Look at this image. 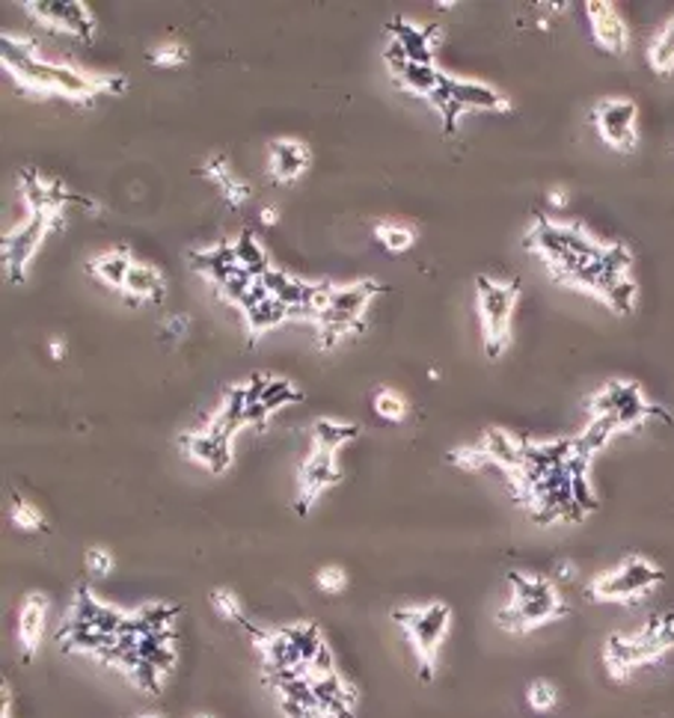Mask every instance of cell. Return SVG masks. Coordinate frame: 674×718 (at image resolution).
<instances>
[{
	"label": "cell",
	"mask_w": 674,
	"mask_h": 718,
	"mask_svg": "<svg viewBox=\"0 0 674 718\" xmlns=\"http://www.w3.org/2000/svg\"><path fill=\"white\" fill-rule=\"evenodd\" d=\"M0 57L3 65L16 74V81L24 83L28 90L42 92V95H63V99L90 101L104 92H122L125 81L122 78H108V74H87L81 69L66 63H48L37 57V48L30 39L3 37L0 39Z\"/></svg>",
	"instance_id": "6da1fadb"
},
{
	"label": "cell",
	"mask_w": 674,
	"mask_h": 718,
	"mask_svg": "<svg viewBox=\"0 0 674 718\" xmlns=\"http://www.w3.org/2000/svg\"><path fill=\"white\" fill-rule=\"evenodd\" d=\"M567 615L571 603L559 588V579L529 570L509 573V600L496 611V627L511 636H529L535 629L559 624Z\"/></svg>",
	"instance_id": "7a4b0ae2"
},
{
	"label": "cell",
	"mask_w": 674,
	"mask_h": 718,
	"mask_svg": "<svg viewBox=\"0 0 674 718\" xmlns=\"http://www.w3.org/2000/svg\"><path fill=\"white\" fill-rule=\"evenodd\" d=\"M674 656V611H656L636 629H621L603 641L601 663L612 682H630L638 671Z\"/></svg>",
	"instance_id": "3957f363"
},
{
	"label": "cell",
	"mask_w": 674,
	"mask_h": 718,
	"mask_svg": "<svg viewBox=\"0 0 674 718\" xmlns=\"http://www.w3.org/2000/svg\"><path fill=\"white\" fill-rule=\"evenodd\" d=\"M663 585V567L647 555L633 553L606 570L594 573L585 585V594L592 603H606V606H638L647 597H654Z\"/></svg>",
	"instance_id": "277c9868"
},
{
	"label": "cell",
	"mask_w": 674,
	"mask_h": 718,
	"mask_svg": "<svg viewBox=\"0 0 674 718\" xmlns=\"http://www.w3.org/2000/svg\"><path fill=\"white\" fill-rule=\"evenodd\" d=\"M452 618H455V611H452V606L446 600L401 606V609L392 611V620L408 636V645L413 650L420 677L425 682L434 680V674H437L440 650H443L449 633H452Z\"/></svg>",
	"instance_id": "5b68a950"
},
{
	"label": "cell",
	"mask_w": 674,
	"mask_h": 718,
	"mask_svg": "<svg viewBox=\"0 0 674 718\" xmlns=\"http://www.w3.org/2000/svg\"><path fill=\"white\" fill-rule=\"evenodd\" d=\"M517 303V280H496V276H479L475 280V310H479V324H482L484 354L491 360H500L509 351Z\"/></svg>",
	"instance_id": "8992f818"
},
{
	"label": "cell",
	"mask_w": 674,
	"mask_h": 718,
	"mask_svg": "<svg viewBox=\"0 0 674 718\" xmlns=\"http://www.w3.org/2000/svg\"><path fill=\"white\" fill-rule=\"evenodd\" d=\"M589 416L606 418L621 437V434L638 431L651 418L663 416V409L647 398L645 390L636 381L615 377V381L603 383L601 390L589 398Z\"/></svg>",
	"instance_id": "52a82bcc"
},
{
	"label": "cell",
	"mask_w": 674,
	"mask_h": 718,
	"mask_svg": "<svg viewBox=\"0 0 674 718\" xmlns=\"http://www.w3.org/2000/svg\"><path fill=\"white\" fill-rule=\"evenodd\" d=\"M378 292H381V285L374 280H360L333 289L330 306L321 312L319 318L321 347H333L351 333H360L363 330V312L369 310V303L374 301Z\"/></svg>",
	"instance_id": "ba28073f"
},
{
	"label": "cell",
	"mask_w": 674,
	"mask_h": 718,
	"mask_svg": "<svg viewBox=\"0 0 674 718\" xmlns=\"http://www.w3.org/2000/svg\"><path fill=\"white\" fill-rule=\"evenodd\" d=\"M594 119V131L601 136L603 143L612 149V152H636L638 149V104L633 99H624V95H615V99H603L597 101V108L592 110Z\"/></svg>",
	"instance_id": "9c48e42d"
},
{
	"label": "cell",
	"mask_w": 674,
	"mask_h": 718,
	"mask_svg": "<svg viewBox=\"0 0 674 718\" xmlns=\"http://www.w3.org/2000/svg\"><path fill=\"white\" fill-rule=\"evenodd\" d=\"M57 218L60 214H28V220L19 229H12L10 235L3 237V267H7V276L12 282H24L30 259L37 255L48 232L54 229Z\"/></svg>",
	"instance_id": "30bf717a"
},
{
	"label": "cell",
	"mask_w": 674,
	"mask_h": 718,
	"mask_svg": "<svg viewBox=\"0 0 674 718\" xmlns=\"http://www.w3.org/2000/svg\"><path fill=\"white\" fill-rule=\"evenodd\" d=\"M339 482H342V466L336 455L312 448L310 455L303 457L301 473H298V505H294L298 514H306L321 499V493L336 487Z\"/></svg>",
	"instance_id": "8fae6325"
},
{
	"label": "cell",
	"mask_w": 674,
	"mask_h": 718,
	"mask_svg": "<svg viewBox=\"0 0 674 718\" xmlns=\"http://www.w3.org/2000/svg\"><path fill=\"white\" fill-rule=\"evenodd\" d=\"M585 19L592 28L594 45L612 57H624L630 51V28L621 10L610 0H589Z\"/></svg>",
	"instance_id": "7c38bea8"
},
{
	"label": "cell",
	"mask_w": 674,
	"mask_h": 718,
	"mask_svg": "<svg viewBox=\"0 0 674 718\" xmlns=\"http://www.w3.org/2000/svg\"><path fill=\"white\" fill-rule=\"evenodd\" d=\"M39 21H46L51 28H60L66 33H72L78 39H87L90 42L95 37V19L87 3H78V0H37V3H24Z\"/></svg>",
	"instance_id": "4fadbf2b"
},
{
	"label": "cell",
	"mask_w": 674,
	"mask_h": 718,
	"mask_svg": "<svg viewBox=\"0 0 674 718\" xmlns=\"http://www.w3.org/2000/svg\"><path fill=\"white\" fill-rule=\"evenodd\" d=\"M526 437H520L514 431H505V427H487L479 439V448H482L484 461L487 466H496L505 478L514 475L523 464V455H526Z\"/></svg>",
	"instance_id": "5bb4252c"
},
{
	"label": "cell",
	"mask_w": 674,
	"mask_h": 718,
	"mask_svg": "<svg viewBox=\"0 0 674 718\" xmlns=\"http://www.w3.org/2000/svg\"><path fill=\"white\" fill-rule=\"evenodd\" d=\"M48 597L39 591L24 594L19 609V645L24 650V659H33L39 654V647L46 641L48 629Z\"/></svg>",
	"instance_id": "9a60e30c"
},
{
	"label": "cell",
	"mask_w": 674,
	"mask_h": 718,
	"mask_svg": "<svg viewBox=\"0 0 674 718\" xmlns=\"http://www.w3.org/2000/svg\"><path fill=\"white\" fill-rule=\"evenodd\" d=\"M452 99L464 108V113L470 110H482V113H509L511 101L505 92H500L491 83L482 81H466V78H452Z\"/></svg>",
	"instance_id": "2e32d148"
},
{
	"label": "cell",
	"mask_w": 674,
	"mask_h": 718,
	"mask_svg": "<svg viewBox=\"0 0 674 718\" xmlns=\"http://www.w3.org/2000/svg\"><path fill=\"white\" fill-rule=\"evenodd\" d=\"M182 446L184 452H188V457H193L197 464L205 466V469L214 475L227 473L229 464H232V443L211 437L205 427H202V431H193V434H184Z\"/></svg>",
	"instance_id": "e0dca14e"
},
{
	"label": "cell",
	"mask_w": 674,
	"mask_h": 718,
	"mask_svg": "<svg viewBox=\"0 0 674 718\" xmlns=\"http://www.w3.org/2000/svg\"><path fill=\"white\" fill-rule=\"evenodd\" d=\"M310 161V149H306V143H301V140L283 136V140H274V143H271V175H274L276 182H298V179L306 173Z\"/></svg>",
	"instance_id": "ac0fdd59"
},
{
	"label": "cell",
	"mask_w": 674,
	"mask_h": 718,
	"mask_svg": "<svg viewBox=\"0 0 674 718\" xmlns=\"http://www.w3.org/2000/svg\"><path fill=\"white\" fill-rule=\"evenodd\" d=\"M390 37L399 39L408 57H411V63H422V65H434V45H437L440 30L437 28H420V24H411V21L395 19L390 21Z\"/></svg>",
	"instance_id": "d6986e66"
},
{
	"label": "cell",
	"mask_w": 674,
	"mask_h": 718,
	"mask_svg": "<svg viewBox=\"0 0 674 718\" xmlns=\"http://www.w3.org/2000/svg\"><path fill=\"white\" fill-rule=\"evenodd\" d=\"M122 292H125L128 303H161L167 294L164 273L152 267V264L134 262Z\"/></svg>",
	"instance_id": "ffe728a7"
},
{
	"label": "cell",
	"mask_w": 674,
	"mask_h": 718,
	"mask_svg": "<svg viewBox=\"0 0 674 718\" xmlns=\"http://www.w3.org/2000/svg\"><path fill=\"white\" fill-rule=\"evenodd\" d=\"M191 264H193V271L205 273L214 285H220V282L229 280V276L238 271L235 246L218 244V246H205V250H193Z\"/></svg>",
	"instance_id": "44dd1931"
},
{
	"label": "cell",
	"mask_w": 674,
	"mask_h": 718,
	"mask_svg": "<svg viewBox=\"0 0 674 718\" xmlns=\"http://www.w3.org/2000/svg\"><path fill=\"white\" fill-rule=\"evenodd\" d=\"M356 437H360V425H354V422L319 418V422L312 425V448H321V452L339 455V448H345L348 443H354Z\"/></svg>",
	"instance_id": "7402d4cb"
},
{
	"label": "cell",
	"mask_w": 674,
	"mask_h": 718,
	"mask_svg": "<svg viewBox=\"0 0 674 718\" xmlns=\"http://www.w3.org/2000/svg\"><path fill=\"white\" fill-rule=\"evenodd\" d=\"M134 267V259L125 253V250H110V253H101L99 259L90 262V273L95 280H101L108 289H117L122 292L125 289L128 273Z\"/></svg>",
	"instance_id": "603a6c76"
},
{
	"label": "cell",
	"mask_w": 674,
	"mask_h": 718,
	"mask_svg": "<svg viewBox=\"0 0 674 718\" xmlns=\"http://www.w3.org/2000/svg\"><path fill=\"white\" fill-rule=\"evenodd\" d=\"M647 65H651V72L660 74V78H668L674 72V16L672 19H665L660 24L651 42H647Z\"/></svg>",
	"instance_id": "cb8c5ba5"
},
{
	"label": "cell",
	"mask_w": 674,
	"mask_h": 718,
	"mask_svg": "<svg viewBox=\"0 0 674 718\" xmlns=\"http://www.w3.org/2000/svg\"><path fill=\"white\" fill-rule=\"evenodd\" d=\"M235 259H238V267H244L247 273H253L255 280L259 276H264V273L271 271V262H268V253H264V246L259 244V237L250 232V229H244L241 235L235 237Z\"/></svg>",
	"instance_id": "d4e9b609"
},
{
	"label": "cell",
	"mask_w": 674,
	"mask_h": 718,
	"mask_svg": "<svg viewBox=\"0 0 674 718\" xmlns=\"http://www.w3.org/2000/svg\"><path fill=\"white\" fill-rule=\"evenodd\" d=\"M285 318H292L289 306L283 301H276V297H268L262 306L247 312V330H250V336H262L268 330L280 327Z\"/></svg>",
	"instance_id": "484cf974"
},
{
	"label": "cell",
	"mask_w": 674,
	"mask_h": 718,
	"mask_svg": "<svg viewBox=\"0 0 674 718\" xmlns=\"http://www.w3.org/2000/svg\"><path fill=\"white\" fill-rule=\"evenodd\" d=\"M443 74L437 65H422V63H411L404 72L399 74V83L413 95H422V99H429L431 92L437 90L440 81H443Z\"/></svg>",
	"instance_id": "4316f807"
},
{
	"label": "cell",
	"mask_w": 674,
	"mask_h": 718,
	"mask_svg": "<svg viewBox=\"0 0 674 718\" xmlns=\"http://www.w3.org/2000/svg\"><path fill=\"white\" fill-rule=\"evenodd\" d=\"M559 704H562V691L553 680H544V677H537L526 686V707L535 712V716H550V712H556Z\"/></svg>",
	"instance_id": "83f0119b"
},
{
	"label": "cell",
	"mask_w": 674,
	"mask_h": 718,
	"mask_svg": "<svg viewBox=\"0 0 674 718\" xmlns=\"http://www.w3.org/2000/svg\"><path fill=\"white\" fill-rule=\"evenodd\" d=\"M372 407L374 413H378V418L390 422V425H401V422L408 418V413H411L408 398H404L399 390H378L374 392Z\"/></svg>",
	"instance_id": "f1b7e54d"
},
{
	"label": "cell",
	"mask_w": 674,
	"mask_h": 718,
	"mask_svg": "<svg viewBox=\"0 0 674 718\" xmlns=\"http://www.w3.org/2000/svg\"><path fill=\"white\" fill-rule=\"evenodd\" d=\"M209 603L220 620H227V624H241V627L250 624L244 615V603L238 600V594L232 591V588H214V591L209 594Z\"/></svg>",
	"instance_id": "f546056e"
},
{
	"label": "cell",
	"mask_w": 674,
	"mask_h": 718,
	"mask_svg": "<svg viewBox=\"0 0 674 718\" xmlns=\"http://www.w3.org/2000/svg\"><path fill=\"white\" fill-rule=\"evenodd\" d=\"M303 398V392L294 386L292 381H285V377H271V383L264 386L262 404L268 407V413H276L285 404H298Z\"/></svg>",
	"instance_id": "4dcf8cb0"
},
{
	"label": "cell",
	"mask_w": 674,
	"mask_h": 718,
	"mask_svg": "<svg viewBox=\"0 0 674 718\" xmlns=\"http://www.w3.org/2000/svg\"><path fill=\"white\" fill-rule=\"evenodd\" d=\"M374 235L381 241L390 253H408L413 244H416V235H413L411 226H401V223H378Z\"/></svg>",
	"instance_id": "1f68e13d"
},
{
	"label": "cell",
	"mask_w": 674,
	"mask_h": 718,
	"mask_svg": "<svg viewBox=\"0 0 674 718\" xmlns=\"http://www.w3.org/2000/svg\"><path fill=\"white\" fill-rule=\"evenodd\" d=\"M253 282H255L253 273H247L244 267H238V271L232 273L229 280L220 282V285H218V297H220V301L232 303V306H241V301H244V297H247V292L253 289Z\"/></svg>",
	"instance_id": "d6a6232c"
},
{
	"label": "cell",
	"mask_w": 674,
	"mask_h": 718,
	"mask_svg": "<svg viewBox=\"0 0 674 718\" xmlns=\"http://www.w3.org/2000/svg\"><path fill=\"white\" fill-rule=\"evenodd\" d=\"M10 519H12V526H19L21 532H39V528L46 526V517H42V510H39L37 505H33V502L21 499V496H12Z\"/></svg>",
	"instance_id": "836d02e7"
},
{
	"label": "cell",
	"mask_w": 674,
	"mask_h": 718,
	"mask_svg": "<svg viewBox=\"0 0 674 718\" xmlns=\"http://www.w3.org/2000/svg\"><path fill=\"white\" fill-rule=\"evenodd\" d=\"M315 585H319L321 594L336 597V594H342L348 588V573L342 567H336V564H328V567H321L315 573Z\"/></svg>",
	"instance_id": "e575fe53"
},
{
	"label": "cell",
	"mask_w": 674,
	"mask_h": 718,
	"mask_svg": "<svg viewBox=\"0 0 674 718\" xmlns=\"http://www.w3.org/2000/svg\"><path fill=\"white\" fill-rule=\"evenodd\" d=\"M149 60L161 69H175V65H182L188 60V48L179 45V42H164V45H158Z\"/></svg>",
	"instance_id": "d590c367"
},
{
	"label": "cell",
	"mask_w": 674,
	"mask_h": 718,
	"mask_svg": "<svg viewBox=\"0 0 674 718\" xmlns=\"http://www.w3.org/2000/svg\"><path fill=\"white\" fill-rule=\"evenodd\" d=\"M87 570H90L92 576H108V573L113 570V555H110V549L92 546L90 553H87Z\"/></svg>",
	"instance_id": "8d00e7d4"
},
{
	"label": "cell",
	"mask_w": 674,
	"mask_h": 718,
	"mask_svg": "<svg viewBox=\"0 0 674 718\" xmlns=\"http://www.w3.org/2000/svg\"><path fill=\"white\" fill-rule=\"evenodd\" d=\"M383 60H386V65H390L395 78L411 65V57H408V51H404V45H401L399 39H390V45L383 51Z\"/></svg>",
	"instance_id": "74e56055"
},
{
	"label": "cell",
	"mask_w": 674,
	"mask_h": 718,
	"mask_svg": "<svg viewBox=\"0 0 674 718\" xmlns=\"http://www.w3.org/2000/svg\"><path fill=\"white\" fill-rule=\"evenodd\" d=\"M268 297H274V294L268 292V289H264V282L262 280H255L253 282V289H250V292H247V297L244 301H241V306H238V310H244V315L250 310H255V306H262L264 301H268Z\"/></svg>",
	"instance_id": "f35d334b"
},
{
	"label": "cell",
	"mask_w": 674,
	"mask_h": 718,
	"mask_svg": "<svg viewBox=\"0 0 674 718\" xmlns=\"http://www.w3.org/2000/svg\"><path fill=\"white\" fill-rule=\"evenodd\" d=\"M188 330H191V321H188V315H173V318L164 324V336L167 338H184L188 336Z\"/></svg>",
	"instance_id": "ab89813d"
},
{
	"label": "cell",
	"mask_w": 674,
	"mask_h": 718,
	"mask_svg": "<svg viewBox=\"0 0 674 718\" xmlns=\"http://www.w3.org/2000/svg\"><path fill=\"white\" fill-rule=\"evenodd\" d=\"M547 202H550V205H553V209H565V205L571 200H567V191H565V188H550V191H547Z\"/></svg>",
	"instance_id": "60d3db41"
},
{
	"label": "cell",
	"mask_w": 674,
	"mask_h": 718,
	"mask_svg": "<svg viewBox=\"0 0 674 718\" xmlns=\"http://www.w3.org/2000/svg\"><path fill=\"white\" fill-rule=\"evenodd\" d=\"M0 718H12V695L7 680H3V698H0Z\"/></svg>",
	"instance_id": "b9f144b4"
},
{
	"label": "cell",
	"mask_w": 674,
	"mask_h": 718,
	"mask_svg": "<svg viewBox=\"0 0 674 718\" xmlns=\"http://www.w3.org/2000/svg\"><path fill=\"white\" fill-rule=\"evenodd\" d=\"M262 223H264V226H276V223H280V211H276V209H264L262 211Z\"/></svg>",
	"instance_id": "7bdbcfd3"
},
{
	"label": "cell",
	"mask_w": 674,
	"mask_h": 718,
	"mask_svg": "<svg viewBox=\"0 0 674 718\" xmlns=\"http://www.w3.org/2000/svg\"><path fill=\"white\" fill-rule=\"evenodd\" d=\"M51 356H54V360H63V356H66V342H63V338H60V342H51Z\"/></svg>",
	"instance_id": "ee69618b"
},
{
	"label": "cell",
	"mask_w": 674,
	"mask_h": 718,
	"mask_svg": "<svg viewBox=\"0 0 674 718\" xmlns=\"http://www.w3.org/2000/svg\"><path fill=\"white\" fill-rule=\"evenodd\" d=\"M131 718H167L164 712H158V709H143V712H138V716Z\"/></svg>",
	"instance_id": "f6af8a7d"
},
{
	"label": "cell",
	"mask_w": 674,
	"mask_h": 718,
	"mask_svg": "<svg viewBox=\"0 0 674 718\" xmlns=\"http://www.w3.org/2000/svg\"><path fill=\"white\" fill-rule=\"evenodd\" d=\"M188 718H218V716H214V712H193V716Z\"/></svg>",
	"instance_id": "bcb514c9"
}]
</instances>
